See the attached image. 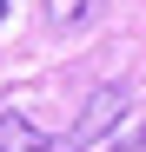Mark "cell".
<instances>
[{"mask_svg": "<svg viewBox=\"0 0 146 152\" xmlns=\"http://www.w3.org/2000/svg\"><path fill=\"white\" fill-rule=\"evenodd\" d=\"M0 152H60V132H40L27 113H0Z\"/></svg>", "mask_w": 146, "mask_h": 152, "instance_id": "obj_2", "label": "cell"}, {"mask_svg": "<svg viewBox=\"0 0 146 152\" xmlns=\"http://www.w3.org/2000/svg\"><path fill=\"white\" fill-rule=\"evenodd\" d=\"M113 152H146V119L133 126V132H126V139H113Z\"/></svg>", "mask_w": 146, "mask_h": 152, "instance_id": "obj_4", "label": "cell"}, {"mask_svg": "<svg viewBox=\"0 0 146 152\" xmlns=\"http://www.w3.org/2000/svg\"><path fill=\"white\" fill-rule=\"evenodd\" d=\"M119 119H126V86H93L80 99V113H73V126L60 132V152H93Z\"/></svg>", "mask_w": 146, "mask_h": 152, "instance_id": "obj_1", "label": "cell"}, {"mask_svg": "<svg viewBox=\"0 0 146 152\" xmlns=\"http://www.w3.org/2000/svg\"><path fill=\"white\" fill-rule=\"evenodd\" d=\"M100 0H46V27H80Z\"/></svg>", "mask_w": 146, "mask_h": 152, "instance_id": "obj_3", "label": "cell"}, {"mask_svg": "<svg viewBox=\"0 0 146 152\" xmlns=\"http://www.w3.org/2000/svg\"><path fill=\"white\" fill-rule=\"evenodd\" d=\"M7 7H13V0H0V20H7Z\"/></svg>", "mask_w": 146, "mask_h": 152, "instance_id": "obj_5", "label": "cell"}]
</instances>
